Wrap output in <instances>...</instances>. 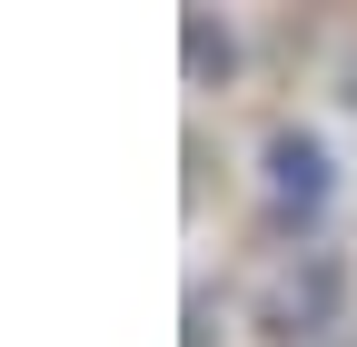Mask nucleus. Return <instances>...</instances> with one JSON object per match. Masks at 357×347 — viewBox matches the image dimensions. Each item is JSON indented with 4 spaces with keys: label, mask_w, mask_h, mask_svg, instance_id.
<instances>
[{
    "label": "nucleus",
    "mask_w": 357,
    "mask_h": 347,
    "mask_svg": "<svg viewBox=\"0 0 357 347\" xmlns=\"http://www.w3.org/2000/svg\"><path fill=\"white\" fill-rule=\"evenodd\" d=\"M318 139H278V199H298V208H318L328 199V179H318Z\"/></svg>",
    "instance_id": "nucleus-1"
}]
</instances>
